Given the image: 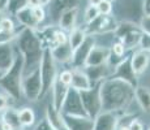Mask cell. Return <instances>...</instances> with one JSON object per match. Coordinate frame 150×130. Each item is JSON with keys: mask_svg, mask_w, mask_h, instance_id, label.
I'll list each match as a JSON object with an SVG mask.
<instances>
[{"mask_svg": "<svg viewBox=\"0 0 150 130\" xmlns=\"http://www.w3.org/2000/svg\"><path fill=\"white\" fill-rule=\"evenodd\" d=\"M102 111L127 112L134 102V87L129 83L108 77L99 83Z\"/></svg>", "mask_w": 150, "mask_h": 130, "instance_id": "6da1fadb", "label": "cell"}, {"mask_svg": "<svg viewBox=\"0 0 150 130\" xmlns=\"http://www.w3.org/2000/svg\"><path fill=\"white\" fill-rule=\"evenodd\" d=\"M13 44L24 56L25 60L24 73L38 68L45 48H43L41 39H39L38 34H37V31L34 29L21 27V30H18L17 37L13 40Z\"/></svg>", "mask_w": 150, "mask_h": 130, "instance_id": "7a4b0ae2", "label": "cell"}, {"mask_svg": "<svg viewBox=\"0 0 150 130\" xmlns=\"http://www.w3.org/2000/svg\"><path fill=\"white\" fill-rule=\"evenodd\" d=\"M25 72V60L21 52L16 48V57L12 66L0 76V89L7 92L11 98L17 102L22 98L21 83Z\"/></svg>", "mask_w": 150, "mask_h": 130, "instance_id": "3957f363", "label": "cell"}, {"mask_svg": "<svg viewBox=\"0 0 150 130\" xmlns=\"http://www.w3.org/2000/svg\"><path fill=\"white\" fill-rule=\"evenodd\" d=\"M59 69H57V63L55 61L52 57V53L48 48H45L41 57V63H39V74H41L43 92L42 98H45L47 94H50L51 86H52L54 81L56 79Z\"/></svg>", "mask_w": 150, "mask_h": 130, "instance_id": "277c9868", "label": "cell"}, {"mask_svg": "<svg viewBox=\"0 0 150 130\" xmlns=\"http://www.w3.org/2000/svg\"><path fill=\"white\" fill-rule=\"evenodd\" d=\"M21 91H22V98L28 100L29 103H35L39 99H42V92H43V86H42V79L41 74H39V66L33 70H29L24 73L21 83Z\"/></svg>", "mask_w": 150, "mask_h": 130, "instance_id": "5b68a950", "label": "cell"}, {"mask_svg": "<svg viewBox=\"0 0 150 130\" xmlns=\"http://www.w3.org/2000/svg\"><path fill=\"white\" fill-rule=\"evenodd\" d=\"M141 35H142V31L138 27V25L131 21H124L117 24L116 30L114 31L115 39H119L120 42H123L128 51H133L134 48H138Z\"/></svg>", "mask_w": 150, "mask_h": 130, "instance_id": "8992f818", "label": "cell"}, {"mask_svg": "<svg viewBox=\"0 0 150 130\" xmlns=\"http://www.w3.org/2000/svg\"><path fill=\"white\" fill-rule=\"evenodd\" d=\"M100 83V82H99ZM99 83H96L91 89L85 91H80L82 100V105L85 109L86 116L96 118L102 112V102H100V92H99Z\"/></svg>", "mask_w": 150, "mask_h": 130, "instance_id": "52a82bcc", "label": "cell"}, {"mask_svg": "<svg viewBox=\"0 0 150 130\" xmlns=\"http://www.w3.org/2000/svg\"><path fill=\"white\" fill-rule=\"evenodd\" d=\"M117 27V21L112 14H99L91 22L86 24L85 30L89 35H105L114 34Z\"/></svg>", "mask_w": 150, "mask_h": 130, "instance_id": "ba28073f", "label": "cell"}, {"mask_svg": "<svg viewBox=\"0 0 150 130\" xmlns=\"http://www.w3.org/2000/svg\"><path fill=\"white\" fill-rule=\"evenodd\" d=\"M111 77L117 78V79H122L124 82L129 83L131 86H133V87H136L138 83H140L138 82V76L133 72V69H132L129 53L124 57L122 61H119L114 66V72H112Z\"/></svg>", "mask_w": 150, "mask_h": 130, "instance_id": "9c48e42d", "label": "cell"}, {"mask_svg": "<svg viewBox=\"0 0 150 130\" xmlns=\"http://www.w3.org/2000/svg\"><path fill=\"white\" fill-rule=\"evenodd\" d=\"M63 115H71V116H85V109L82 105L81 95L80 91L74 90V89H69L68 95L65 98L63 107L60 109Z\"/></svg>", "mask_w": 150, "mask_h": 130, "instance_id": "30bf717a", "label": "cell"}, {"mask_svg": "<svg viewBox=\"0 0 150 130\" xmlns=\"http://www.w3.org/2000/svg\"><path fill=\"white\" fill-rule=\"evenodd\" d=\"M124 112L102 111L94 118V130H117L120 116Z\"/></svg>", "mask_w": 150, "mask_h": 130, "instance_id": "8fae6325", "label": "cell"}, {"mask_svg": "<svg viewBox=\"0 0 150 130\" xmlns=\"http://www.w3.org/2000/svg\"><path fill=\"white\" fill-rule=\"evenodd\" d=\"M110 55H111L110 46L102 44V43H96V44L93 46V48L90 50V52H89L88 57H86L83 68L106 64L110 59Z\"/></svg>", "mask_w": 150, "mask_h": 130, "instance_id": "7c38bea8", "label": "cell"}, {"mask_svg": "<svg viewBox=\"0 0 150 130\" xmlns=\"http://www.w3.org/2000/svg\"><path fill=\"white\" fill-rule=\"evenodd\" d=\"M97 43V39L94 35H89L86 37V39L83 40L81 44L73 50V55H72V61L71 65L72 68H83V64H85V60L88 57L89 52L93 48V46Z\"/></svg>", "mask_w": 150, "mask_h": 130, "instance_id": "4fadbf2b", "label": "cell"}, {"mask_svg": "<svg viewBox=\"0 0 150 130\" xmlns=\"http://www.w3.org/2000/svg\"><path fill=\"white\" fill-rule=\"evenodd\" d=\"M129 59H131V65L133 72L140 77L148 70L150 65V52L141 50V48H136L129 53Z\"/></svg>", "mask_w": 150, "mask_h": 130, "instance_id": "5bb4252c", "label": "cell"}, {"mask_svg": "<svg viewBox=\"0 0 150 130\" xmlns=\"http://www.w3.org/2000/svg\"><path fill=\"white\" fill-rule=\"evenodd\" d=\"M77 20H79V7L73 5V7H69L67 9H64L59 14L57 26H59L62 30L69 33L72 29L76 27Z\"/></svg>", "mask_w": 150, "mask_h": 130, "instance_id": "9a60e30c", "label": "cell"}, {"mask_svg": "<svg viewBox=\"0 0 150 130\" xmlns=\"http://www.w3.org/2000/svg\"><path fill=\"white\" fill-rule=\"evenodd\" d=\"M69 89H71L69 86L62 83L56 77V79L54 81L52 86H51V90H50L51 105H52L56 111L60 112V109H62V107H63V103H64L65 98H67V95H68Z\"/></svg>", "mask_w": 150, "mask_h": 130, "instance_id": "2e32d148", "label": "cell"}, {"mask_svg": "<svg viewBox=\"0 0 150 130\" xmlns=\"http://www.w3.org/2000/svg\"><path fill=\"white\" fill-rule=\"evenodd\" d=\"M14 57H16V47L13 42L0 43V72L1 73H4L12 66Z\"/></svg>", "mask_w": 150, "mask_h": 130, "instance_id": "e0dca14e", "label": "cell"}, {"mask_svg": "<svg viewBox=\"0 0 150 130\" xmlns=\"http://www.w3.org/2000/svg\"><path fill=\"white\" fill-rule=\"evenodd\" d=\"M94 86V83L90 81L89 76L86 74L83 68H72V82L71 87L77 91L89 90Z\"/></svg>", "mask_w": 150, "mask_h": 130, "instance_id": "ac0fdd59", "label": "cell"}, {"mask_svg": "<svg viewBox=\"0 0 150 130\" xmlns=\"http://www.w3.org/2000/svg\"><path fill=\"white\" fill-rule=\"evenodd\" d=\"M69 130H94V118L89 116L63 115Z\"/></svg>", "mask_w": 150, "mask_h": 130, "instance_id": "d6986e66", "label": "cell"}, {"mask_svg": "<svg viewBox=\"0 0 150 130\" xmlns=\"http://www.w3.org/2000/svg\"><path fill=\"white\" fill-rule=\"evenodd\" d=\"M83 69H85L86 74L89 76L90 81L94 85L102 82L106 78L111 77L112 72H114V66H111L108 63L102 64V65H96V66H86V68H83Z\"/></svg>", "mask_w": 150, "mask_h": 130, "instance_id": "ffe728a7", "label": "cell"}, {"mask_svg": "<svg viewBox=\"0 0 150 130\" xmlns=\"http://www.w3.org/2000/svg\"><path fill=\"white\" fill-rule=\"evenodd\" d=\"M16 14V18L18 21V24L22 26V27H29V29H38L39 27V24L35 21L34 18V14H33V8L29 7V5H22L21 8L14 12Z\"/></svg>", "mask_w": 150, "mask_h": 130, "instance_id": "44dd1931", "label": "cell"}, {"mask_svg": "<svg viewBox=\"0 0 150 130\" xmlns=\"http://www.w3.org/2000/svg\"><path fill=\"white\" fill-rule=\"evenodd\" d=\"M134 102L144 113L150 115V89L138 83L134 87Z\"/></svg>", "mask_w": 150, "mask_h": 130, "instance_id": "7402d4cb", "label": "cell"}, {"mask_svg": "<svg viewBox=\"0 0 150 130\" xmlns=\"http://www.w3.org/2000/svg\"><path fill=\"white\" fill-rule=\"evenodd\" d=\"M45 117L47 118V121L51 124V126H52L55 130H69L67 124H65L64 117H63V113L56 111V109L51 105V103L48 104L47 108H46Z\"/></svg>", "mask_w": 150, "mask_h": 130, "instance_id": "603a6c76", "label": "cell"}, {"mask_svg": "<svg viewBox=\"0 0 150 130\" xmlns=\"http://www.w3.org/2000/svg\"><path fill=\"white\" fill-rule=\"evenodd\" d=\"M50 51H51L52 57L55 59V61H56L57 64H71L73 50H72V47L68 44V43L59 44V46H56V47L51 48Z\"/></svg>", "mask_w": 150, "mask_h": 130, "instance_id": "cb8c5ba5", "label": "cell"}, {"mask_svg": "<svg viewBox=\"0 0 150 130\" xmlns=\"http://www.w3.org/2000/svg\"><path fill=\"white\" fill-rule=\"evenodd\" d=\"M0 117H1L3 122H5L9 126H12L14 130L24 129L21 126V124H20V120H18V109L14 108L13 105L7 107L3 112H0Z\"/></svg>", "mask_w": 150, "mask_h": 130, "instance_id": "d4e9b609", "label": "cell"}, {"mask_svg": "<svg viewBox=\"0 0 150 130\" xmlns=\"http://www.w3.org/2000/svg\"><path fill=\"white\" fill-rule=\"evenodd\" d=\"M18 120L22 128H33L37 122V115L31 107H21L18 108Z\"/></svg>", "mask_w": 150, "mask_h": 130, "instance_id": "484cf974", "label": "cell"}, {"mask_svg": "<svg viewBox=\"0 0 150 130\" xmlns=\"http://www.w3.org/2000/svg\"><path fill=\"white\" fill-rule=\"evenodd\" d=\"M88 33H86L85 27L82 26H76L68 33V44L72 47V50H76L80 44L86 39Z\"/></svg>", "mask_w": 150, "mask_h": 130, "instance_id": "4316f807", "label": "cell"}, {"mask_svg": "<svg viewBox=\"0 0 150 130\" xmlns=\"http://www.w3.org/2000/svg\"><path fill=\"white\" fill-rule=\"evenodd\" d=\"M98 16H99L98 7L97 5H90L89 4L88 7H86L85 12H83V21H85V24H89V22H91L94 18H97Z\"/></svg>", "mask_w": 150, "mask_h": 130, "instance_id": "83f0119b", "label": "cell"}, {"mask_svg": "<svg viewBox=\"0 0 150 130\" xmlns=\"http://www.w3.org/2000/svg\"><path fill=\"white\" fill-rule=\"evenodd\" d=\"M57 79H59L62 83H64V85H67V86L71 87V82H72V68L59 70V73H57Z\"/></svg>", "mask_w": 150, "mask_h": 130, "instance_id": "f1b7e54d", "label": "cell"}, {"mask_svg": "<svg viewBox=\"0 0 150 130\" xmlns=\"http://www.w3.org/2000/svg\"><path fill=\"white\" fill-rule=\"evenodd\" d=\"M97 7L99 11V14H112V11H114V5H112L111 0H102Z\"/></svg>", "mask_w": 150, "mask_h": 130, "instance_id": "f546056e", "label": "cell"}, {"mask_svg": "<svg viewBox=\"0 0 150 130\" xmlns=\"http://www.w3.org/2000/svg\"><path fill=\"white\" fill-rule=\"evenodd\" d=\"M33 14H34V18H35V21L38 22L39 25H41L42 22L46 20V11H45V7H43V5L34 7V8H33Z\"/></svg>", "mask_w": 150, "mask_h": 130, "instance_id": "4dcf8cb0", "label": "cell"}, {"mask_svg": "<svg viewBox=\"0 0 150 130\" xmlns=\"http://www.w3.org/2000/svg\"><path fill=\"white\" fill-rule=\"evenodd\" d=\"M11 102H14V100L7 94V92H4L3 90H0V112H3L5 108H7V107L12 105Z\"/></svg>", "mask_w": 150, "mask_h": 130, "instance_id": "1f68e13d", "label": "cell"}, {"mask_svg": "<svg viewBox=\"0 0 150 130\" xmlns=\"http://www.w3.org/2000/svg\"><path fill=\"white\" fill-rule=\"evenodd\" d=\"M127 128H128V130H145L144 124L141 122L140 118H137V117H132L131 120L127 122Z\"/></svg>", "mask_w": 150, "mask_h": 130, "instance_id": "d6a6232c", "label": "cell"}, {"mask_svg": "<svg viewBox=\"0 0 150 130\" xmlns=\"http://www.w3.org/2000/svg\"><path fill=\"white\" fill-rule=\"evenodd\" d=\"M33 130H55V129L51 126V124L47 121V118L43 117L42 120L35 122V125L33 126Z\"/></svg>", "mask_w": 150, "mask_h": 130, "instance_id": "836d02e7", "label": "cell"}, {"mask_svg": "<svg viewBox=\"0 0 150 130\" xmlns=\"http://www.w3.org/2000/svg\"><path fill=\"white\" fill-rule=\"evenodd\" d=\"M138 27L141 29V31L145 34H150V16H145L140 20V24H138Z\"/></svg>", "mask_w": 150, "mask_h": 130, "instance_id": "e575fe53", "label": "cell"}, {"mask_svg": "<svg viewBox=\"0 0 150 130\" xmlns=\"http://www.w3.org/2000/svg\"><path fill=\"white\" fill-rule=\"evenodd\" d=\"M142 12L145 16H150V0H142Z\"/></svg>", "mask_w": 150, "mask_h": 130, "instance_id": "d590c367", "label": "cell"}, {"mask_svg": "<svg viewBox=\"0 0 150 130\" xmlns=\"http://www.w3.org/2000/svg\"><path fill=\"white\" fill-rule=\"evenodd\" d=\"M25 4L29 5V7H31V8H34V7L41 5V0H25Z\"/></svg>", "mask_w": 150, "mask_h": 130, "instance_id": "8d00e7d4", "label": "cell"}, {"mask_svg": "<svg viewBox=\"0 0 150 130\" xmlns=\"http://www.w3.org/2000/svg\"><path fill=\"white\" fill-rule=\"evenodd\" d=\"M8 4H9V0H0V11L5 12L8 8Z\"/></svg>", "mask_w": 150, "mask_h": 130, "instance_id": "74e56055", "label": "cell"}, {"mask_svg": "<svg viewBox=\"0 0 150 130\" xmlns=\"http://www.w3.org/2000/svg\"><path fill=\"white\" fill-rule=\"evenodd\" d=\"M100 1H102V0H88V3L90 5H98Z\"/></svg>", "mask_w": 150, "mask_h": 130, "instance_id": "f35d334b", "label": "cell"}, {"mask_svg": "<svg viewBox=\"0 0 150 130\" xmlns=\"http://www.w3.org/2000/svg\"><path fill=\"white\" fill-rule=\"evenodd\" d=\"M51 1H52V0H41V5H43V7H46V5L51 4Z\"/></svg>", "mask_w": 150, "mask_h": 130, "instance_id": "ab89813d", "label": "cell"}, {"mask_svg": "<svg viewBox=\"0 0 150 130\" xmlns=\"http://www.w3.org/2000/svg\"><path fill=\"white\" fill-rule=\"evenodd\" d=\"M4 16H5V12H1V11H0V21H1V18Z\"/></svg>", "mask_w": 150, "mask_h": 130, "instance_id": "60d3db41", "label": "cell"}, {"mask_svg": "<svg viewBox=\"0 0 150 130\" xmlns=\"http://www.w3.org/2000/svg\"><path fill=\"white\" fill-rule=\"evenodd\" d=\"M0 122H1V117H0Z\"/></svg>", "mask_w": 150, "mask_h": 130, "instance_id": "b9f144b4", "label": "cell"}, {"mask_svg": "<svg viewBox=\"0 0 150 130\" xmlns=\"http://www.w3.org/2000/svg\"><path fill=\"white\" fill-rule=\"evenodd\" d=\"M1 74H3V73H1V72H0V76H1Z\"/></svg>", "mask_w": 150, "mask_h": 130, "instance_id": "7bdbcfd3", "label": "cell"}, {"mask_svg": "<svg viewBox=\"0 0 150 130\" xmlns=\"http://www.w3.org/2000/svg\"><path fill=\"white\" fill-rule=\"evenodd\" d=\"M148 130H150V126H149V128H148Z\"/></svg>", "mask_w": 150, "mask_h": 130, "instance_id": "ee69618b", "label": "cell"}, {"mask_svg": "<svg viewBox=\"0 0 150 130\" xmlns=\"http://www.w3.org/2000/svg\"><path fill=\"white\" fill-rule=\"evenodd\" d=\"M111 1H114V0H111Z\"/></svg>", "mask_w": 150, "mask_h": 130, "instance_id": "f6af8a7d", "label": "cell"}, {"mask_svg": "<svg viewBox=\"0 0 150 130\" xmlns=\"http://www.w3.org/2000/svg\"><path fill=\"white\" fill-rule=\"evenodd\" d=\"M21 130H24V129H21Z\"/></svg>", "mask_w": 150, "mask_h": 130, "instance_id": "bcb514c9", "label": "cell"}]
</instances>
